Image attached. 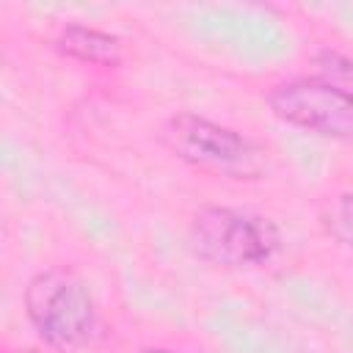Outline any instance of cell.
<instances>
[{"label": "cell", "mask_w": 353, "mask_h": 353, "mask_svg": "<svg viewBox=\"0 0 353 353\" xmlns=\"http://www.w3.org/2000/svg\"><path fill=\"white\" fill-rule=\"evenodd\" d=\"M11 353H44V350H36V347H25V350H11Z\"/></svg>", "instance_id": "8"}, {"label": "cell", "mask_w": 353, "mask_h": 353, "mask_svg": "<svg viewBox=\"0 0 353 353\" xmlns=\"http://www.w3.org/2000/svg\"><path fill=\"white\" fill-rule=\"evenodd\" d=\"M138 353H185V350H171V347H143Z\"/></svg>", "instance_id": "7"}, {"label": "cell", "mask_w": 353, "mask_h": 353, "mask_svg": "<svg viewBox=\"0 0 353 353\" xmlns=\"http://www.w3.org/2000/svg\"><path fill=\"white\" fill-rule=\"evenodd\" d=\"M25 314L52 345H80L97 325V309L88 287L66 270H41L28 281Z\"/></svg>", "instance_id": "3"}, {"label": "cell", "mask_w": 353, "mask_h": 353, "mask_svg": "<svg viewBox=\"0 0 353 353\" xmlns=\"http://www.w3.org/2000/svg\"><path fill=\"white\" fill-rule=\"evenodd\" d=\"M58 52L66 58L94 63V66H116L121 61V44L116 36L88 28V25H66L55 39Z\"/></svg>", "instance_id": "5"}, {"label": "cell", "mask_w": 353, "mask_h": 353, "mask_svg": "<svg viewBox=\"0 0 353 353\" xmlns=\"http://www.w3.org/2000/svg\"><path fill=\"white\" fill-rule=\"evenodd\" d=\"M328 232L345 243L347 248H353V193H342L331 201L328 215H325Z\"/></svg>", "instance_id": "6"}, {"label": "cell", "mask_w": 353, "mask_h": 353, "mask_svg": "<svg viewBox=\"0 0 353 353\" xmlns=\"http://www.w3.org/2000/svg\"><path fill=\"white\" fill-rule=\"evenodd\" d=\"M268 105L292 127L331 138H353V91L325 74L276 83L268 91Z\"/></svg>", "instance_id": "4"}, {"label": "cell", "mask_w": 353, "mask_h": 353, "mask_svg": "<svg viewBox=\"0 0 353 353\" xmlns=\"http://www.w3.org/2000/svg\"><path fill=\"white\" fill-rule=\"evenodd\" d=\"M193 251L215 265H265L281 245L276 223L265 215L234 207H201L190 221Z\"/></svg>", "instance_id": "1"}, {"label": "cell", "mask_w": 353, "mask_h": 353, "mask_svg": "<svg viewBox=\"0 0 353 353\" xmlns=\"http://www.w3.org/2000/svg\"><path fill=\"white\" fill-rule=\"evenodd\" d=\"M160 138L182 163L215 176L251 179L262 171V149L254 141L196 113L171 116Z\"/></svg>", "instance_id": "2"}]
</instances>
